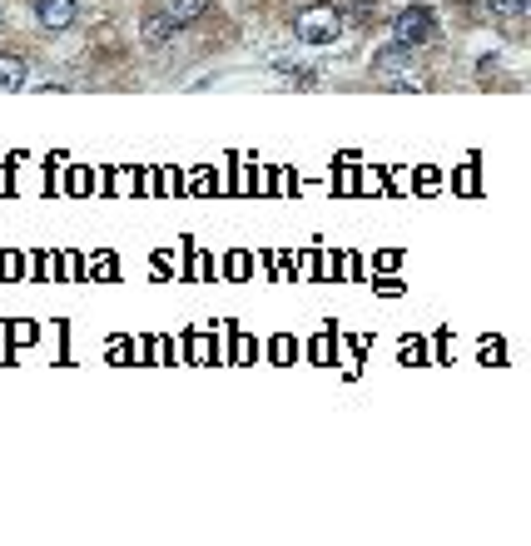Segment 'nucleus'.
<instances>
[{"label": "nucleus", "mask_w": 531, "mask_h": 546, "mask_svg": "<svg viewBox=\"0 0 531 546\" xmlns=\"http://www.w3.org/2000/svg\"><path fill=\"white\" fill-rule=\"evenodd\" d=\"M531 0H492V10H502V15H522Z\"/></svg>", "instance_id": "nucleus-7"}, {"label": "nucleus", "mask_w": 531, "mask_h": 546, "mask_svg": "<svg viewBox=\"0 0 531 546\" xmlns=\"http://www.w3.org/2000/svg\"><path fill=\"white\" fill-rule=\"evenodd\" d=\"M80 15V0H35V20L45 30H70Z\"/></svg>", "instance_id": "nucleus-3"}, {"label": "nucleus", "mask_w": 531, "mask_h": 546, "mask_svg": "<svg viewBox=\"0 0 531 546\" xmlns=\"http://www.w3.org/2000/svg\"><path fill=\"white\" fill-rule=\"evenodd\" d=\"M20 85H25V60L0 50V90H20Z\"/></svg>", "instance_id": "nucleus-5"}, {"label": "nucleus", "mask_w": 531, "mask_h": 546, "mask_svg": "<svg viewBox=\"0 0 531 546\" xmlns=\"http://www.w3.org/2000/svg\"><path fill=\"white\" fill-rule=\"evenodd\" d=\"M169 35H174V20H169V15H149V20H144V40H149V45H164Z\"/></svg>", "instance_id": "nucleus-6"}, {"label": "nucleus", "mask_w": 531, "mask_h": 546, "mask_svg": "<svg viewBox=\"0 0 531 546\" xmlns=\"http://www.w3.org/2000/svg\"><path fill=\"white\" fill-rule=\"evenodd\" d=\"M393 35H398L402 50L427 45V40H432V10H427V5H407L398 20H393Z\"/></svg>", "instance_id": "nucleus-2"}, {"label": "nucleus", "mask_w": 531, "mask_h": 546, "mask_svg": "<svg viewBox=\"0 0 531 546\" xmlns=\"http://www.w3.org/2000/svg\"><path fill=\"white\" fill-rule=\"evenodd\" d=\"M293 35H298L303 45H333V40L343 35V15H338L333 5H308V10H298Z\"/></svg>", "instance_id": "nucleus-1"}, {"label": "nucleus", "mask_w": 531, "mask_h": 546, "mask_svg": "<svg viewBox=\"0 0 531 546\" xmlns=\"http://www.w3.org/2000/svg\"><path fill=\"white\" fill-rule=\"evenodd\" d=\"M204 10H209V0H169V5H164V15L174 20V30H179V25H194Z\"/></svg>", "instance_id": "nucleus-4"}]
</instances>
